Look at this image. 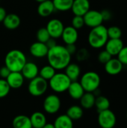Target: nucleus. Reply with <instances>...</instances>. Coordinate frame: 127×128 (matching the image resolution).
Instances as JSON below:
<instances>
[{
  "instance_id": "nucleus-1",
  "label": "nucleus",
  "mask_w": 127,
  "mask_h": 128,
  "mask_svg": "<svg viewBox=\"0 0 127 128\" xmlns=\"http://www.w3.org/2000/svg\"><path fill=\"white\" fill-rule=\"evenodd\" d=\"M46 57L49 64L55 70L64 69L71 61V55L67 52L66 47L58 44L49 49Z\"/></svg>"
},
{
  "instance_id": "nucleus-2",
  "label": "nucleus",
  "mask_w": 127,
  "mask_h": 128,
  "mask_svg": "<svg viewBox=\"0 0 127 128\" xmlns=\"http://www.w3.org/2000/svg\"><path fill=\"white\" fill-rule=\"evenodd\" d=\"M108 40L109 36L107 33V28L103 24L91 28L88 36L89 45L94 49H100L105 46Z\"/></svg>"
},
{
  "instance_id": "nucleus-3",
  "label": "nucleus",
  "mask_w": 127,
  "mask_h": 128,
  "mask_svg": "<svg viewBox=\"0 0 127 128\" xmlns=\"http://www.w3.org/2000/svg\"><path fill=\"white\" fill-rule=\"evenodd\" d=\"M26 62L27 58L25 55L19 50H10L4 58V65L10 71H21Z\"/></svg>"
},
{
  "instance_id": "nucleus-4",
  "label": "nucleus",
  "mask_w": 127,
  "mask_h": 128,
  "mask_svg": "<svg viewBox=\"0 0 127 128\" xmlns=\"http://www.w3.org/2000/svg\"><path fill=\"white\" fill-rule=\"evenodd\" d=\"M72 81L65 73H55L49 80V86L51 89L56 93H63L66 92Z\"/></svg>"
},
{
  "instance_id": "nucleus-5",
  "label": "nucleus",
  "mask_w": 127,
  "mask_h": 128,
  "mask_svg": "<svg viewBox=\"0 0 127 128\" xmlns=\"http://www.w3.org/2000/svg\"><path fill=\"white\" fill-rule=\"evenodd\" d=\"M79 82L83 87L85 92H93L99 88L101 82V79L97 72L88 71L82 76Z\"/></svg>"
},
{
  "instance_id": "nucleus-6",
  "label": "nucleus",
  "mask_w": 127,
  "mask_h": 128,
  "mask_svg": "<svg viewBox=\"0 0 127 128\" xmlns=\"http://www.w3.org/2000/svg\"><path fill=\"white\" fill-rule=\"evenodd\" d=\"M48 88V82L39 75L31 79L28 86L29 94L34 97L42 96Z\"/></svg>"
},
{
  "instance_id": "nucleus-7",
  "label": "nucleus",
  "mask_w": 127,
  "mask_h": 128,
  "mask_svg": "<svg viewBox=\"0 0 127 128\" xmlns=\"http://www.w3.org/2000/svg\"><path fill=\"white\" fill-rule=\"evenodd\" d=\"M98 124L103 128H113L117 123L115 114L109 109L98 112Z\"/></svg>"
},
{
  "instance_id": "nucleus-8",
  "label": "nucleus",
  "mask_w": 127,
  "mask_h": 128,
  "mask_svg": "<svg viewBox=\"0 0 127 128\" xmlns=\"http://www.w3.org/2000/svg\"><path fill=\"white\" fill-rule=\"evenodd\" d=\"M61 102L59 97L56 94H49L43 100V110L48 114H55L61 108Z\"/></svg>"
},
{
  "instance_id": "nucleus-9",
  "label": "nucleus",
  "mask_w": 127,
  "mask_h": 128,
  "mask_svg": "<svg viewBox=\"0 0 127 128\" xmlns=\"http://www.w3.org/2000/svg\"><path fill=\"white\" fill-rule=\"evenodd\" d=\"M85 25L89 28H94L103 24V20L101 15V12L96 10H89L84 16Z\"/></svg>"
},
{
  "instance_id": "nucleus-10",
  "label": "nucleus",
  "mask_w": 127,
  "mask_h": 128,
  "mask_svg": "<svg viewBox=\"0 0 127 128\" xmlns=\"http://www.w3.org/2000/svg\"><path fill=\"white\" fill-rule=\"evenodd\" d=\"M49 35L51 38L57 39L61 38L63 30L64 28L63 22L58 19H52L50 20L46 26Z\"/></svg>"
},
{
  "instance_id": "nucleus-11",
  "label": "nucleus",
  "mask_w": 127,
  "mask_h": 128,
  "mask_svg": "<svg viewBox=\"0 0 127 128\" xmlns=\"http://www.w3.org/2000/svg\"><path fill=\"white\" fill-rule=\"evenodd\" d=\"M48 51L49 48L46 43L40 42L38 40L33 43L29 48V52L31 55L37 58L46 57L48 53Z\"/></svg>"
},
{
  "instance_id": "nucleus-12",
  "label": "nucleus",
  "mask_w": 127,
  "mask_h": 128,
  "mask_svg": "<svg viewBox=\"0 0 127 128\" xmlns=\"http://www.w3.org/2000/svg\"><path fill=\"white\" fill-rule=\"evenodd\" d=\"M5 80L10 88L17 89L22 86L25 78L20 71H11Z\"/></svg>"
},
{
  "instance_id": "nucleus-13",
  "label": "nucleus",
  "mask_w": 127,
  "mask_h": 128,
  "mask_svg": "<svg viewBox=\"0 0 127 128\" xmlns=\"http://www.w3.org/2000/svg\"><path fill=\"white\" fill-rule=\"evenodd\" d=\"M104 65L106 72L111 76H116L119 74L124 68V64L120 62L118 58H112Z\"/></svg>"
},
{
  "instance_id": "nucleus-14",
  "label": "nucleus",
  "mask_w": 127,
  "mask_h": 128,
  "mask_svg": "<svg viewBox=\"0 0 127 128\" xmlns=\"http://www.w3.org/2000/svg\"><path fill=\"white\" fill-rule=\"evenodd\" d=\"M124 46V42L121 38H109L105 45L106 50L108 51L112 56H118Z\"/></svg>"
},
{
  "instance_id": "nucleus-15",
  "label": "nucleus",
  "mask_w": 127,
  "mask_h": 128,
  "mask_svg": "<svg viewBox=\"0 0 127 128\" xmlns=\"http://www.w3.org/2000/svg\"><path fill=\"white\" fill-rule=\"evenodd\" d=\"M91 8L89 0H73L71 10L74 15L84 16Z\"/></svg>"
},
{
  "instance_id": "nucleus-16",
  "label": "nucleus",
  "mask_w": 127,
  "mask_h": 128,
  "mask_svg": "<svg viewBox=\"0 0 127 128\" xmlns=\"http://www.w3.org/2000/svg\"><path fill=\"white\" fill-rule=\"evenodd\" d=\"M61 37L62 38L63 41L66 44H76L79 38V33L77 29L73 27L72 26H67L64 27Z\"/></svg>"
},
{
  "instance_id": "nucleus-17",
  "label": "nucleus",
  "mask_w": 127,
  "mask_h": 128,
  "mask_svg": "<svg viewBox=\"0 0 127 128\" xmlns=\"http://www.w3.org/2000/svg\"><path fill=\"white\" fill-rule=\"evenodd\" d=\"M20 72L22 73L25 79L31 80V79L39 75V68L35 63L27 62Z\"/></svg>"
},
{
  "instance_id": "nucleus-18",
  "label": "nucleus",
  "mask_w": 127,
  "mask_h": 128,
  "mask_svg": "<svg viewBox=\"0 0 127 128\" xmlns=\"http://www.w3.org/2000/svg\"><path fill=\"white\" fill-rule=\"evenodd\" d=\"M67 91L68 92L71 98L74 100H79L85 92L81 83L77 80L72 81Z\"/></svg>"
},
{
  "instance_id": "nucleus-19",
  "label": "nucleus",
  "mask_w": 127,
  "mask_h": 128,
  "mask_svg": "<svg viewBox=\"0 0 127 128\" xmlns=\"http://www.w3.org/2000/svg\"><path fill=\"white\" fill-rule=\"evenodd\" d=\"M55 10L53 2L51 0H46L40 2L37 7V13L42 17L49 16Z\"/></svg>"
},
{
  "instance_id": "nucleus-20",
  "label": "nucleus",
  "mask_w": 127,
  "mask_h": 128,
  "mask_svg": "<svg viewBox=\"0 0 127 128\" xmlns=\"http://www.w3.org/2000/svg\"><path fill=\"white\" fill-rule=\"evenodd\" d=\"M2 22L6 28L13 30L19 26L21 20L20 17L16 14H7Z\"/></svg>"
},
{
  "instance_id": "nucleus-21",
  "label": "nucleus",
  "mask_w": 127,
  "mask_h": 128,
  "mask_svg": "<svg viewBox=\"0 0 127 128\" xmlns=\"http://www.w3.org/2000/svg\"><path fill=\"white\" fill-rule=\"evenodd\" d=\"M31 127L34 128H43L46 124V118L41 112H35L30 116Z\"/></svg>"
},
{
  "instance_id": "nucleus-22",
  "label": "nucleus",
  "mask_w": 127,
  "mask_h": 128,
  "mask_svg": "<svg viewBox=\"0 0 127 128\" xmlns=\"http://www.w3.org/2000/svg\"><path fill=\"white\" fill-rule=\"evenodd\" d=\"M65 74L71 81H76L81 74V68L76 63H70L65 68Z\"/></svg>"
},
{
  "instance_id": "nucleus-23",
  "label": "nucleus",
  "mask_w": 127,
  "mask_h": 128,
  "mask_svg": "<svg viewBox=\"0 0 127 128\" xmlns=\"http://www.w3.org/2000/svg\"><path fill=\"white\" fill-rule=\"evenodd\" d=\"M13 127L15 128H31L30 117L25 115L16 116L12 122Z\"/></svg>"
},
{
  "instance_id": "nucleus-24",
  "label": "nucleus",
  "mask_w": 127,
  "mask_h": 128,
  "mask_svg": "<svg viewBox=\"0 0 127 128\" xmlns=\"http://www.w3.org/2000/svg\"><path fill=\"white\" fill-rule=\"evenodd\" d=\"M53 124L55 128H72L73 127V120L67 114L58 116Z\"/></svg>"
},
{
  "instance_id": "nucleus-25",
  "label": "nucleus",
  "mask_w": 127,
  "mask_h": 128,
  "mask_svg": "<svg viewBox=\"0 0 127 128\" xmlns=\"http://www.w3.org/2000/svg\"><path fill=\"white\" fill-rule=\"evenodd\" d=\"M95 99L96 97L93 94V92H85L84 94L82 96V98L79 99L81 106L83 109H91L94 106L95 104Z\"/></svg>"
},
{
  "instance_id": "nucleus-26",
  "label": "nucleus",
  "mask_w": 127,
  "mask_h": 128,
  "mask_svg": "<svg viewBox=\"0 0 127 128\" xmlns=\"http://www.w3.org/2000/svg\"><path fill=\"white\" fill-rule=\"evenodd\" d=\"M84 114L83 108L80 106L74 105L71 106L67 110V115L73 121V120H79L80 119Z\"/></svg>"
},
{
  "instance_id": "nucleus-27",
  "label": "nucleus",
  "mask_w": 127,
  "mask_h": 128,
  "mask_svg": "<svg viewBox=\"0 0 127 128\" xmlns=\"http://www.w3.org/2000/svg\"><path fill=\"white\" fill-rule=\"evenodd\" d=\"M94 106L97 108V112H99L103 111L105 110L109 109L110 101L106 97L103 96V95H99V96L96 97Z\"/></svg>"
},
{
  "instance_id": "nucleus-28",
  "label": "nucleus",
  "mask_w": 127,
  "mask_h": 128,
  "mask_svg": "<svg viewBox=\"0 0 127 128\" xmlns=\"http://www.w3.org/2000/svg\"><path fill=\"white\" fill-rule=\"evenodd\" d=\"M55 9L59 11H67L71 10L73 0H52Z\"/></svg>"
},
{
  "instance_id": "nucleus-29",
  "label": "nucleus",
  "mask_w": 127,
  "mask_h": 128,
  "mask_svg": "<svg viewBox=\"0 0 127 128\" xmlns=\"http://www.w3.org/2000/svg\"><path fill=\"white\" fill-rule=\"evenodd\" d=\"M55 69L50 64L43 66L40 70H39V76L46 80H49L55 74Z\"/></svg>"
},
{
  "instance_id": "nucleus-30",
  "label": "nucleus",
  "mask_w": 127,
  "mask_h": 128,
  "mask_svg": "<svg viewBox=\"0 0 127 128\" xmlns=\"http://www.w3.org/2000/svg\"><path fill=\"white\" fill-rule=\"evenodd\" d=\"M107 33L109 38H121L122 37L121 29L116 26H112L107 28Z\"/></svg>"
},
{
  "instance_id": "nucleus-31",
  "label": "nucleus",
  "mask_w": 127,
  "mask_h": 128,
  "mask_svg": "<svg viewBox=\"0 0 127 128\" xmlns=\"http://www.w3.org/2000/svg\"><path fill=\"white\" fill-rule=\"evenodd\" d=\"M36 36H37V40L40 42H43V43H46L51 38L47 29H46V28H39L38 31L37 32Z\"/></svg>"
},
{
  "instance_id": "nucleus-32",
  "label": "nucleus",
  "mask_w": 127,
  "mask_h": 128,
  "mask_svg": "<svg viewBox=\"0 0 127 128\" xmlns=\"http://www.w3.org/2000/svg\"><path fill=\"white\" fill-rule=\"evenodd\" d=\"M10 88L5 79H0V98L6 97L10 92Z\"/></svg>"
},
{
  "instance_id": "nucleus-33",
  "label": "nucleus",
  "mask_w": 127,
  "mask_h": 128,
  "mask_svg": "<svg viewBox=\"0 0 127 128\" xmlns=\"http://www.w3.org/2000/svg\"><path fill=\"white\" fill-rule=\"evenodd\" d=\"M76 59L79 62H84V61H86L89 58L90 53L87 49L82 48V49L76 51Z\"/></svg>"
},
{
  "instance_id": "nucleus-34",
  "label": "nucleus",
  "mask_w": 127,
  "mask_h": 128,
  "mask_svg": "<svg viewBox=\"0 0 127 128\" xmlns=\"http://www.w3.org/2000/svg\"><path fill=\"white\" fill-rule=\"evenodd\" d=\"M85 26V21L83 16H77L74 15L73 18L72 19V26L75 28L80 29Z\"/></svg>"
},
{
  "instance_id": "nucleus-35",
  "label": "nucleus",
  "mask_w": 127,
  "mask_h": 128,
  "mask_svg": "<svg viewBox=\"0 0 127 128\" xmlns=\"http://www.w3.org/2000/svg\"><path fill=\"white\" fill-rule=\"evenodd\" d=\"M112 58V56L106 50L101 51L98 55V61L101 64H105L106 62H108Z\"/></svg>"
},
{
  "instance_id": "nucleus-36",
  "label": "nucleus",
  "mask_w": 127,
  "mask_h": 128,
  "mask_svg": "<svg viewBox=\"0 0 127 128\" xmlns=\"http://www.w3.org/2000/svg\"><path fill=\"white\" fill-rule=\"evenodd\" d=\"M118 58L124 64L127 65V46H124L118 54Z\"/></svg>"
},
{
  "instance_id": "nucleus-37",
  "label": "nucleus",
  "mask_w": 127,
  "mask_h": 128,
  "mask_svg": "<svg viewBox=\"0 0 127 128\" xmlns=\"http://www.w3.org/2000/svg\"><path fill=\"white\" fill-rule=\"evenodd\" d=\"M100 12H101V15H102L103 21H109L112 18V13L109 10L104 9Z\"/></svg>"
},
{
  "instance_id": "nucleus-38",
  "label": "nucleus",
  "mask_w": 127,
  "mask_h": 128,
  "mask_svg": "<svg viewBox=\"0 0 127 128\" xmlns=\"http://www.w3.org/2000/svg\"><path fill=\"white\" fill-rule=\"evenodd\" d=\"M10 70L5 65L0 68V77L2 79H6L10 73Z\"/></svg>"
},
{
  "instance_id": "nucleus-39",
  "label": "nucleus",
  "mask_w": 127,
  "mask_h": 128,
  "mask_svg": "<svg viewBox=\"0 0 127 128\" xmlns=\"http://www.w3.org/2000/svg\"><path fill=\"white\" fill-rule=\"evenodd\" d=\"M65 47H66L67 52H68L71 56L73 55V54H76V51H77V48H76V46L75 45V44H67Z\"/></svg>"
},
{
  "instance_id": "nucleus-40",
  "label": "nucleus",
  "mask_w": 127,
  "mask_h": 128,
  "mask_svg": "<svg viewBox=\"0 0 127 128\" xmlns=\"http://www.w3.org/2000/svg\"><path fill=\"white\" fill-rule=\"evenodd\" d=\"M46 44L47 45L48 48L50 49L53 46H55L57 44H56V41H55V38H50L46 42Z\"/></svg>"
},
{
  "instance_id": "nucleus-41",
  "label": "nucleus",
  "mask_w": 127,
  "mask_h": 128,
  "mask_svg": "<svg viewBox=\"0 0 127 128\" xmlns=\"http://www.w3.org/2000/svg\"><path fill=\"white\" fill-rule=\"evenodd\" d=\"M7 15V12L6 10L0 6V22H2L5 16Z\"/></svg>"
},
{
  "instance_id": "nucleus-42",
  "label": "nucleus",
  "mask_w": 127,
  "mask_h": 128,
  "mask_svg": "<svg viewBox=\"0 0 127 128\" xmlns=\"http://www.w3.org/2000/svg\"><path fill=\"white\" fill-rule=\"evenodd\" d=\"M43 128H55V126H54V124H50V123H46V124L44 125Z\"/></svg>"
},
{
  "instance_id": "nucleus-43",
  "label": "nucleus",
  "mask_w": 127,
  "mask_h": 128,
  "mask_svg": "<svg viewBox=\"0 0 127 128\" xmlns=\"http://www.w3.org/2000/svg\"><path fill=\"white\" fill-rule=\"evenodd\" d=\"M35 1H36L37 2H39V3H40V2H43V1H46V0H35Z\"/></svg>"
},
{
  "instance_id": "nucleus-44",
  "label": "nucleus",
  "mask_w": 127,
  "mask_h": 128,
  "mask_svg": "<svg viewBox=\"0 0 127 128\" xmlns=\"http://www.w3.org/2000/svg\"></svg>"
}]
</instances>
